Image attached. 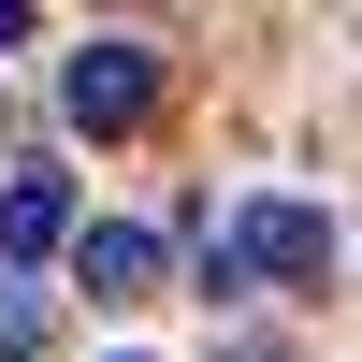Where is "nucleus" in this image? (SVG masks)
Segmentation results:
<instances>
[{
    "instance_id": "nucleus-1",
    "label": "nucleus",
    "mask_w": 362,
    "mask_h": 362,
    "mask_svg": "<svg viewBox=\"0 0 362 362\" xmlns=\"http://www.w3.org/2000/svg\"><path fill=\"white\" fill-rule=\"evenodd\" d=\"M58 102H73V131H145V116H160V44H131V29H102V44L73 58V73H58Z\"/></svg>"
},
{
    "instance_id": "nucleus-2",
    "label": "nucleus",
    "mask_w": 362,
    "mask_h": 362,
    "mask_svg": "<svg viewBox=\"0 0 362 362\" xmlns=\"http://www.w3.org/2000/svg\"><path fill=\"white\" fill-rule=\"evenodd\" d=\"M218 261L232 276H334V218H319V203H247V218L218 232Z\"/></svg>"
},
{
    "instance_id": "nucleus-3",
    "label": "nucleus",
    "mask_w": 362,
    "mask_h": 362,
    "mask_svg": "<svg viewBox=\"0 0 362 362\" xmlns=\"http://www.w3.org/2000/svg\"><path fill=\"white\" fill-rule=\"evenodd\" d=\"M73 290L145 305V290H160V232H131V218H73Z\"/></svg>"
},
{
    "instance_id": "nucleus-4",
    "label": "nucleus",
    "mask_w": 362,
    "mask_h": 362,
    "mask_svg": "<svg viewBox=\"0 0 362 362\" xmlns=\"http://www.w3.org/2000/svg\"><path fill=\"white\" fill-rule=\"evenodd\" d=\"M44 247H73V189L58 174H15L0 189V261H44Z\"/></svg>"
},
{
    "instance_id": "nucleus-5",
    "label": "nucleus",
    "mask_w": 362,
    "mask_h": 362,
    "mask_svg": "<svg viewBox=\"0 0 362 362\" xmlns=\"http://www.w3.org/2000/svg\"><path fill=\"white\" fill-rule=\"evenodd\" d=\"M29 348H58V305H44V290H15V305H0V362H29Z\"/></svg>"
},
{
    "instance_id": "nucleus-6",
    "label": "nucleus",
    "mask_w": 362,
    "mask_h": 362,
    "mask_svg": "<svg viewBox=\"0 0 362 362\" xmlns=\"http://www.w3.org/2000/svg\"><path fill=\"white\" fill-rule=\"evenodd\" d=\"M15 29H29V0H0V44H15Z\"/></svg>"
},
{
    "instance_id": "nucleus-7",
    "label": "nucleus",
    "mask_w": 362,
    "mask_h": 362,
    "mask_svg": "<svg viewBox=\"0 0 362 362\" xmlns=\"http://www.w3.org/2000/svg\"><path fill=\"white\" fill-rule=\"evenodd\" d=\"M232 362H290V348H261V334H247V348H232Z\"/></svg>"
}]
</instances>
